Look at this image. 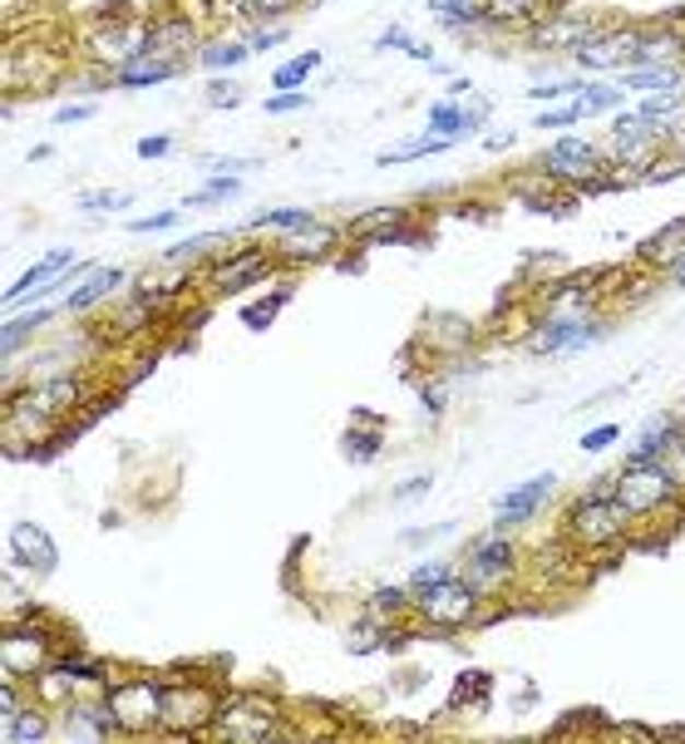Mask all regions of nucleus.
<instances>
[{
	"instance_id": "nucleus-1",
	"label": "nucleus",
	"mask_w": 685,
	"mask_h": 744,
	"mask_svg": "<svg viewBox=\"0 0 685 744\" xmlns=\"http://www.w3.org/2000/svg\"><path fill=\"white\" fill-rule=\"evenodd\" d=\"M675 488L681 484L671 478V468H665L661 458H631V464L616 474V503L631 518H641V513H655V508L671 503Z\"/></svg>"
},
{
	"instance_id": "nucleus-2",
	"label": "nucleus",
	"mask_w": 685,
	"mask_h": 744,
	"mask_svg": "<svg viewBox=\"0 0 685 744\" xmlns=\"http://www.w3.org/2000/svg\"><path fill=\"white\" fill-rule=\"evenodd\" d=\"M109 710H114V720H119L124 734L163 730V681H153V675H133V681L114 685Z\"/></svg>"
},
{
	"instance_id": "nucleus-3",
	"label": "nucleus",
	"mask_w": 685,
	"mask_h": 744,
	"mask_svg": "<svg viewBox=\"0 0 685 744\" xmlns=\"http://www.w3.org/2000/svg\"><path fill=\"white\" fill-rule=\"evenodd\" d=\"M415 606L429 616V626H439V631H454V626L474 621L478 612V586H468L464 577H439V582L419 586L415 592Z\"/></svg>"
},
{
	"instance_id": "nucleus-4",
	"label": "nucleus",
	"mask_w": 685,
	"mask_h": 744,
	"mask_svg": "<svg viewBox=\"0 0 685 744\" xmlns=\"http://www.w3.org/2000/svg\"><path fill=\"white\" fill-rule=\"evenodd\" d=\"M222 700L208 685L193 681H163V730L173 734H193L198 724H218Z\"/></svg>"
},
{
	"instance_id": "nucleus-5",
	"label": "nucleus",
	"mask_w": 685,
	"mask_h": 744,
	"mask_svg": "<svg viewBox=\"0 0 685 744\" xmlns=\"http://www.w3.org/2000/svg\"><path fill=\"white\" fill-rule=\"evenodd\" d=\"M606 168V159H602V149H592L587 139H577V133H562V139L553 143V149L537 159V173L543 178H557V183H587V178H596V173Z\"/></svg>"
},
{
	"instance_id": "nucleus-6",
	"label": "nucleus",
	"mask_w": 685,
	"mask_h": 744,
	"mask_svg": "<svg viewBox=\"0 0 685 744\" xmlns=\"http://www.w3.org/2000/svg\"><path fill=\"white\" fill-rule=\"evenodd\" d=\"M572 60L582 65V70H636L641 65V31L636 25H622V31H602L592 35L587 45H577Z\"/></svg>"
},
{
	"instance_id": "nucleus-7",
	"label": "nucleus",
	"mask_w": 685,
	"mask_h": 744,
	"mask_svg": "<svg viewBox=\"0 0 685 744\" xmlns=\"http://www.w3.org/2000/svg\"><path fill=\"white\" fill-rule=\"evenodd\" d=\"M626 523H631V513H626L616 498H592L582 493L572 508V537H582V543H606V537H622Z\"/></svg>"
},
{
	"instance_id": "nucleus-8",
	"label": "nucleus",
	"mask_w": 685,
	"mask_h": 744,
	"mask_svg": "<svg viewBox=\"0 0 685 744\" xmlns=\"http://www.w3.org/2000/svg\"><path fill=\"white\" fill-rule=\"evenodd\" d=\"M513 543H508V537H478L474 547H468V557H464V582L468 586H478V592H494L498 582H503L508 572H513Z\"/></svg>"
},
{
	"instance_id": "nucleus-9",
	"label": "nucleus",
	"mask_w": 685,
	"mask_h": 744,
	"mask_svg": "<svg viewBox=\"0 0 685 744\" xmlns=\"http://www.w3.org/2000/svg\"><path fill=\"white\" fill-rule=\"evenodd\" d=\"M596 336H602V326H596L592 316H553V321H543V330L527 336V356L577 350V346H587V340H596Z\"/></svg>"
},
{
	"instance_id": "nucleus-10",
	"label": "nucleus",
	"mask_w": 685,
	"mask_h": 744,
	"mask_svg": "<svg viewBox=\"0 0 685 744\" xmlns=\"http://www.w3.org/2000/svg\"><path fill=\"white\" fill-rule=\"evenodd\" d=\"M45 641H50V631L45 626H21L15 621L11 631H5V675H45L50 665H45Z\"/></svg>"
},
{
	"instance_id": "nucleus-11",
	"label": "nucleus",
	"mask_w": 685,
	"mask_h": 744,
	"mask_svg": "<svg viewBox=\"0 0 685 744\" xmlns=\"http://www.w3.org/2000/svg\"><path fill=\"white\" fill-rule=\"evenodd\" d=\"M271 271H277V261L267 257L262 247H242L237 257L218 261L212 267V281H218V297H237V291H247L252 281H267Z\"/></svg>"
},
{
	"instance_id": "nucleus-12",
	"label": "nucleus",
	"mask_w": 685,
	"mask_h": 744,
	"mask_svg": "<svg viewBox=\"0 0 685 744\" xmlns=\"http://www.w3.org/2000/svg\"><path fill=\"white\" fill-rule=\"evenodd\" d=\"M557 488V474H537L527 478V484H518L513 493L498 498V513H494V527H513V523H527V518H537V508L547 503V493Z\"/></svg>"
},
{
	"instance_id": "nucleus-13",
	"label": "nucleus",
	"mask_w": 685,
	"mask_h": 744,
	"mask_svg": "<svg viewBox=\"0 0 685 744\" xmlns=\"http://www.w3.org/2000/svg\"><path fill=\"white\" fill-rule=\"evenodd\" d=\"M11 553L21 557L25 567H35V572H55V562H60V547H55V537L45 533L40 523H15L11 527Z\"/></svg>"
},
{
	"instance_id": "nucleus-14",
	"label": "nucleus",
	"mask_w": 685,
	"mask_h": 744,
	"mask_svg": "<svg viewBox=\"0 0 685 744\" xmlns=\"http://www.w3.org/2000/svg\"><path fill=\"white\" fill-rule=\"evenodd\" d=\"M606 31V21H567V15H553L547 25H537L533 31V40L537 45H547V50H577V45H587L592 35H602Z\"/></svg>"
},
{
	"instance_id": "nucleus-15",
	"label": "nucleus",
	"mask_w": 685,
	"mask_h": 744,
	"mask_svg": "<svg viewBox=\"0 0 685 744\" xmlns=\"http://www.w3.org/2000/svg\"><path fill=\"white\" fill-rule=\"evenodd\" d=\"M114 730H119V720H114L109 700L70 705V710H65V734H70V740H109Z\"/></svg>"
},
{
	"instance_id": "nucleus-16",
	"label": "nucleus",
	"mask_w": 685,
	"mask_h": 744,
	"mask_svg": "<svg viewBox=\"0 0 685 744\" xmlns=\"http://www.w3.org/2000/svg\"><path fill=\"white\" fill-rule=\"evenodd\" d=\"M178 74V60H163V55H133L129 65L114 70V84L119 90H153V84L173 80Z\"/></svg>"
},
{
	"instance_id": "nucleus-17",
	"label": "nucleus",
	"mask_w": 685,
	"mask_h": 744,
	"mask_svg": "<svg viewBox=\"0 0 685 744\" xmlns=\"http://www.w3.org/2000/svg\"><path fill=\"white\" fill-rule=\"evenodd\" d=\"M80 395H84L80 380H74V375H60V380H50V385H40L35 395H25V409H31V415L55 419V415H65V409H70Z\"/></svg>"
},
{
	"instance_id": "nucleus-18",
	"label": "nucleus",
	"mask_w": 685,
	"mask_h": 744,
	"mask_svg": "<svg viewBox=\"0 0 685 744\" xmlns=\"http://www.w3.org/2000/svg\"><path fill=\"white\" fill-rule=\"evenodd\" d=\"M70 267H74V257H70V252H65V247H60V252H50V257H40L31 271H25L21 281H11V287H5V306H15V301H25L35 287H40V281H50V277H65V271H70Z\"/></svg>"
},
{
	"instance_id": "nucleus-19",
	"label": "nucleus",
	"mask_w": 685,
	"mask_h": 744,
	"mask_svg": "<svg viewBox=\"0 0 685 744\" xmlns=\"http://www.w3.org/2000/svg\"><path fill=\"white\" fill-rule=\"evenodd\" d=\"M685 70H675V65H636V70L622 74V90L631 94H661V90H681Z\"/></svg>"
},
{
	"instance_id": "nucleus-20",
	"label": "nucleus",
	"mask_w": 685,
	"mask_h": 744,
	"mask_svg": "<svg viewBox=\"0 0 685 744\" xmlns=\"http://www.w3.org/2000/svg\"><path fill=\"white\" fill-rule=\"evenodd\" d=\"M119 281H124V271H119V267L90 271V281H84V287H74L70 297H65V311H74V316H84V311H90V306H100V301L109 297V291L119 287Z\"/></svg>"
},
{
	"instance_id": "nucleus-21",
	"label": "nucleus",
	"mask_w": 685,
	"mask_h": 744,
	"mask_svg": "<svg viewBox=\"0 0 685 744\" xmlns=\"http://www.w3.org/2000/svg\"><path fill=\"white\" fill-rule=\"evenodd\" d=\"M685 434V425L675 415H661V419H651V425L641 429V444L631 449V458H665V449L675 444V439Z\"/></svg>"
},
{
	"instance_id": "nucleus-22",
	"label": "nucleus",
	"mask_w": 685,
	"mask_h": 744,
	"mask_svg": "<svg viewBox=\"0 0 685 744\" xmlns=\"http://www.w3.org/2000/svg\"><path fill=\"white\" fill-rule=\"evenodd\" d=\"M178 45H193L188 15H169V21L149 25V45H143V55H163V60H169V50H178Z\"/></svg>"
},
{
	"instance_id": "nucleus-23",
	"label": "nucleus",
	"mask_w": 685,
	"mask_h": 744,
	"mask_svg": "<svg viewBox=\"0 0 685 744\" xmlns=\"http://www.w3.org/2000/svg\"><path fill=\"white\" fill-rule=\"evenodd\" d=\"M242 60H252V45L247 40H208V45H198V65H202V70H237Z\"/></svg>"
},
{
	"instance_id": "nucleus-24",
	"label": "nucleus",
	"mask_w": 685,
	"mask_h": 744,
	"mask_svg": "<svg viewBox=\"0 0 685 744\" xmlns=\"http://www.w3.org/2000/svg\"><path fill=\"white\" fill-rule=\"evenodd\" d=\"M488 695H494V675L488 671H464L454 685V695H449V710H464V705H488Z\"/></svg>"
},
{
	"instance_id": "nucleus-25",
	"label": "nucleus",
	"mask_w": 685,
	"mask_h": 744,
	"mask_svg": "<svg viewBox=\"0 0 685 744\" xmlns=\"http://www.w3.org/2000/svg\"><path fill=\"white\" fill-rule=\"evenodd\" d=\"M484 11L488 25H527L543 11V0H484Z\"/></svg>"
},
{
	"instance_id": "nucleus-26",
	"label": "nucleus",
	"mask_w": 685,
	"mask_h": 744,
	"mask_svg": "<svg viewBox=\"0 0 685 744\" xmlns=\"http://www.w3.org/2000/svg\"><path fill=\"white\" fill-rule=\"evenodd\" d=\"M50 321H55V311H31V316H11V321H5V330H0V350H5V360L15 356V346H21L31 330L50 326Z\"/></svg>"
},
{
	"instance_id": "nucleus-27",
	"label": "nucleus",
	"mask_w": 685,
	"mask_h": 744,
	"mask_svg": "<svg viewBox=\"0 0 685 744\" xmlns=\"http://www.w3.org/2000/svg\"><path fill=\"white\" fill-rule=\"evenodd\" d=\"M50 734V720L40 710H21L15 720H5V744H35Z\"/></svg>"
},
{
	"instance_id": "nucleus-28",
	"label": "nucleus",
	"mask_w": 685,
	"mask_h": 744,
	"mask_svg": "<svg viewBox=\"0 0 685 744\" xmlns=\"http://www.w3.org/2000/svg\"><path fill=\"white\" fill-rule=\"evenodd\" d=\"M636 252H641V257H665V252L675 257V252H685V218L665 222V228H661V232H651V237H646Z\"/></svg>"
},
{
	"instance_id": "nucleus-29",
	"label": "nucleus",
	"mask_w": 685,
	"mask_h": 744,
	"mask_svg": "<svg viewBox=\"0 0 685 744\" xmlns=\"http://www.w3.org/2000/svg\"><path fill=\"white\" fill-rule=\"evenodd\" d=\"M291 301V287H277L271 297H262V301H252L247 311H242V321H247V330H267L271 321H277V311Z\"/></svg>"
},
{
	"instance_id": "nucleus-30",
	"label": "nucleus",
	"mask_w": 685,
	"mask_h": 744,
	"mask_svg": "<svg viewBox=\"0 0 685 744\" xmlns=\"http://www.w3.org/2000/svg\"><path fill=\"white\" fill-rule=\"evenodd\" d=\"M316 70H321V55H316V50H306V55H301V60L281 65V70L271 74V90H301V84H306Z\"/></svg>"
},
{
	"instance_id": "nucleus-31",
	"label": "nucleus",
	"mask_w": 685,
	"mask_h": 744,
	"mask_svg": "<svg viewBox=\"0 0 685 744\" xmlns=\"http://www.w3.org/2000/svg\"><path fill=\"white\" fill-rule=\"evenodd\" d=\"M582 119H587L582 100H562L557 109L537 114V129H547V133H572V124H582Z\"/></svg>"
},
{
	"instance_id": "nucleus-32",
	"label": "nucleus",
	"mask_w": 685,
	"mask_h": 744,
	"mask_svg": "<svg viewBox=\"0 0 685 744\" xmlns=\"http://www.w3.org/2000/svg\"><path fill=\"white\" fill-rule=\"evenodd\" d=\"M622 84H582V94H577V100H582V109L587 114H616L622 109Z\"/></svg>"
},
{
	"instance_id": "nucleus-33",
	"label": "nucleus",
	"mask_w": 685,
	"mask_h": 744,
	"mask_svg": "<svg viewBox=\"0 0 685 744\" xmlns=\"http://www.w3.org/2000/svg\"><path fill=\"white\" fill-rule=\"evenodd\" d=\"M133 193H109V188H90L80 193V212H129L133 208Z\"/></svg>"
},
{
	"instance_id": "nucleus-34",
	"label": "nucleus",
	"mask_w": 685,
	"mask_h": 744,
	"mask_svg": "<svg viewBox=\"0 0 685 744\" xmlns=\"http://www.w3.org/2000/svg\"><path fill=\"white\" fill-rule=\"evenodd\" d=\"M454 139H419V143H399V149H390V153H380V168H390V163H409V159H429V153H444Z\"/></svg>"
},
{
	"instance_id": "nucleus-35",
	"label": "nucleus",
	"mask_w": 685,
	"mask_h": 744,
	"mask_svg": "<svg viewBox=\"0 0 685 744\" xmlns=\"http://www.w3.org/2000/svg\"><path fill=\"white\" fill-rule=\"evenodd\" d=\"M237 193H242L237 178H208L198 193H188V208H218V202L237 198Z\"/></svg>"
},
{
	"instance_id": "nucleus-36",
	"label": "nucleus",
	"mask_w": 685,
	"mask_h": 744,
	"mask_svg": "<svg viewBox=\"0 0 685 744\" xmlns=\"http://www.w3.org/2000/svg\"><path fill=\"white\" fill-rule=\"evenodd\" d=\"M218 242H228V232H198V237H188V242H178V247H163V261H188V257H198V252H212Z\"/></svg>"
},
{
	"instance_id": "nucleus-37",
	"label": "nucleus",
	"mask_w": 685,
	"mask_h": 744,
	"mask_svg": "<svg viewBox=\"0 0 685 744\" xmlns=\"http://www.w3.org/2000/svg\"><path fill=\"white\" fill-rule=\"evenodd\" d=\"M50 671H60V675H70V681H100L104 675V665L100 661H90V655H55L50 661Z\"/></svg>"
},
{
	"instance_id": "nucleus-38",
	"label": "nucleus",
	"mask_w": 685,
	"mask_h": 744,
	"mask_svg": "<svg viewBox=\"0 0 685 744\" xmlns=\"http://www.w3.org/2000/svg\"><path fill=\"white\" fill-rule=\"evenodd\" d=\"M311 212L306 208H277V212H262V218H252L247 228H291V232H301V228H311Z\"/></svg>"
},
{
	"instance_id": "nucleus-39",
	"label": "nucleus",
	"mask_w": 685,
	"mask_h": 744,
	"mask_svg": "<svg viewBox=\"0 0 685 744\" xmlns=\"http://www.w3.org/2000/svg\"><path fill=\"white\" fill-rule=\"evenodd\" d=\"M409 218V208H375V212H360L350 228L360 232V237H370V232H380V228H395V222H405Z\"/></svg>"
},
{
	"instance_id": "nucleus-40",
	"label": "nucleus",
	"mask_w": 685,
	"mask_h": 744,
	"mask_svg": "<svg viewBox=\"0 0 685 744\" xmlns=\"http://www.w3.org/2000/svg\"><path fill=\"white\" fill-rule=\"evenodd\" d=\"M291 5H297V0H242V15H247L252 25H271V21H281Z\"/></svg>"
},
{
	"instance_id": "nucleus-41",
	"label": "nucleus",
	"mask_w": 685,
	"mask_h": 744,
	"mask_svg": "<svg viewBox=\"0 0 685 744\" xmlns=\"http://www.w3.org/2000/svg\"><path fill=\"white\" fill-rule=\"evenodd\" d=\"M405 242H425V232H415V228H409V218H405V222H395V228H380V232H370V237H365V247H405Z\"/></svg>"
},
{
	"instance_id": "nucleus-42",
	"label": "nucleus",
	"mask_w": 685,
	"mask_h": 744,
	"mask_svg": "<svg viewBox=\"0 0 685 744\" xmlns=\"http://www.w3.org/2000/svg\"><path fill=\"white\" fill-rule=\"evenodd\" d=\"M380 449H385V444H380V434H360V429H350V434H346V458H350V464H370Z\"/></svg>"
},
{
	"instance_id": "nucleus-43",
	"label": "nucleus",
	"mask_w": 685,
	"mask_h": 744,
	"mask_svg": "<svg viewBox=\"0 0 685 744\" xmlns=\"http://www.w3.org/2000/svg\"><path fill=\"white\" fill-rule=\"evenodd\" d=\"M577 94H582V80H567V84H527V100H533V104L577 100Z\"/></svg>"
},
{
	"instance_id": "nucleus-44",
	"label": "nucleus",
	"mask_w": 685,
	"mask_h": 744,
	"mask_svg": "<svg viewBox=\"0 0 685 744\" xmlns=\"http://www.w3.org/2000/svg\"><path fill=\"white\" fill-rule=\"evenodd\" d=\"M301 109H311V100H306L301 90H277V94L267 100V114H271V119H281V114H301Z\"/></svg>"
},
{
	"instance_id": "nucleus-45",
	"label": "nucleus",
	"mask_w": 685,
	"mask_h": 744,
	"mask_svg": "<svg viewBox=\"0 0 685 744\" xmlns=\"http://www.w3.org/2000/svg\"><path fill=\"white\" fill-rule=\"evenodd\" d=\"M409 602H415V592H409V586H380V592L370 596V606H375V612H405Z\"/></svg>"
},
{
	"instance_id": "nucleus-46",
	"label": "nucleus",
	"mask_w": 685,
	"mask_h": 744,
	"mask_svg": "<svg viewBox=\"0 0 685 744\" xmlns=\"http://www.w3.org/2000/svg\"><path fill=\"white\" fill-rule=\"evenodd\" d=\"M247 94H242V84H232V80H212L208 84V104L212 109H232V104H242Z\"/></svg>"
},
{
	"instance_id": "nucleus-47",
	"label": "nucleus",
	"mask_w": 685,
	"mask_h": 744,
	"mask_svg": "<svg viewBox=\"0 0 685 744\" xmlns=\"http://www.w3.org/2000/svg\"><path fill=\"white\" fill-rule=\"evenodd\" d=\"M202 168H208V178H237V173L257 168V159H202Z\"/></svg>"
},
{
	"instance_id": "nucleus-48",
	"label": "nucleus",
	"mask_w": 685,
	"mask_h": 744,
	"mask_svg": "<svg viewBox=\"0 0 685 744\" xmlns=\"http://www.w3.org/2000/svg\"><path fill=\"white\" fill-rule=\"evenodd\" d=\"M616 439H622V425H596V429H587L582 434V449L587 454H602V449H612Z\"/></svg>"
},
{
	"instance_id": "nucleus-49",
	"label": "nucleus",
	"mask_w": 685,
	"mask_h": 744,
	"mask_svg": "<svg viewBox=\"0 0 685 744\" xmlns=\"http://www.w3.org/2000/svg\"><path fill=\"white\" fill-rule=\"evenodd\" d=\"M449 572H454L449 562H425V567H415V572H409V592H419V586L439 582V577H449Z\"/></svg>"
},
{
	"instance_id": "nucleus-50",
	"label": "nucleus",
	"mask_w": 685,
	"mask_h": 744,
	"mask_svg": "<svg viewBox=\"0 0 685 744\" xmlns=\"http://www.w3.org/2000/svg\"><path fill=\"white\" fill-rule=\"evenodd\" d=\"M661 464H665V468H671V478H675V484H681V488H685V434H681V439H675V444H671V449H665V458H661Z\"/></svg>"
},
{
	"instance_id": "nucleus-51",
	"label": "nucleus",
	"mask_w": 685,
	"mask_h": 744,
	"mask_svg": "<svg viewBox=\"0 0 685 744\" xmlns=\"http://www.w3.org/2000/svg\"><path fill=\"white\" fill-rule=\"evenodd\" d=\"M281 35H287V31H281V25H252V55H262V50H271V45H277L281 40Z\"/></svg>"
},
{
	"instance_id": "nucleus-52",
	"label": "nucleus",
	"mask_w": 685,
	"mask_h": 744,
	"mask_svg": "<svg viewBox=\"0 0 685 744\" xmlns=\"http://www.w3.org/2000/svg\"><path fill=\"white\" fill-rule=\"evenodd\" d=\"M169 153H173V139H169V133H153V139H143L139 143V159H169Z\"/></svg>"
},
{
	"instance_id": "nucleus-53",
	"label": "nucleus",
	"mask_w": 685,
	"mask_h": 744,
	"mask_svg": "<svg viewBox=\"0 0 685 744\" xmlns=\"http://www.w3.org/2000/svg\"><path fill=\"white\" fill-rule=\"evenodd\" d=\"M169 228H178V212H153V218L133 222V232H169Z\"/></svg>"
},
{
	"instance_id": "nucleus-54",
	"label": "nucleus",
	"mask_w": 685,
	"mask_h": 744,
	"mask_svg": "<svg viewBox=\"0 0 685 744\" xmlns=\"http://www.w3.org/2000/svg\"><path fill=\"white\" fill-rule=\"evenodd\" d=\"M94 119V104H65V109H55V124H84Z\"/></svg>"
},
{
	"instance_id": "nucleus-55",
	"label": "nucleus",
	"mask_w": 685,
	"mask_h": 744,
	"mask_svg": "<svg viewBox=\"0 0 685 744\" xmlns=\"http://www.w3.org/2000/svg\"><path fill=\"white\" fill-rule=\"evenodd\" d=\"M409 40H415V35H409V31H399V25H390V31L375 40V50H405Z\"/></svg>"
},
{
	"instance_id": "nucleus-56",
	"label": "nucleus",
	"mask_w": 685,
	"mask_h": 744,
	"mask_svg": "<svg viewBox=\"0 0 685 744\" xmlns=\"http://www.w3.org/2000/svg\"><path fill=\"white\" fill-rule=\"evenodd\" d=\"M425 493H429V478H415V484L395 488V503H409V498H425Z\"/></svg>"
},
{
	"instance_id": "nucleus-57",
	"label": "nucleus",
	"mask_w": 685,
	"mask_h": 744,
	"mask_svg": "<svg viewBox=\"0 0 685 744\" xmlns=\"http://www.w3.org/2000/svg\"><path fill=\"white\" fill-rule=\"evenodd\" d=\"M671 281H675V287H685V252H675V257H671Z\"/></svg>"
},
{
	"instance_id": "nucleus-58",
	"label": "nucleus",
	"mask_w": 685,
	"mask_h": 744,
	"mask_svg": "<svg viewBox=\"0 0 685 744\" xmlns=\"http://www.w3.org/2000/svg\"><path fill=\"white\" fill-rule=\"evenodd\" d=\"M449 5H454V0H429V11H434V15H439V11H449Z\"/></svg>"
}]
</instances>
